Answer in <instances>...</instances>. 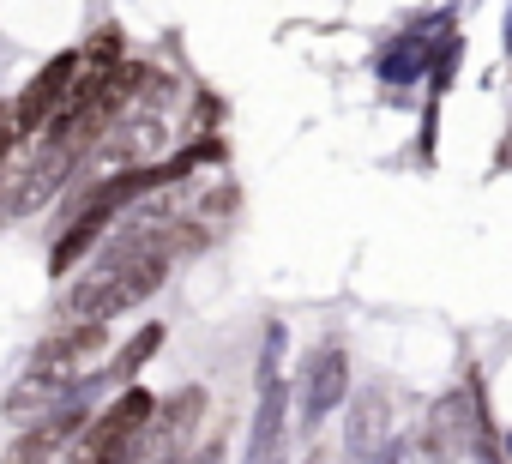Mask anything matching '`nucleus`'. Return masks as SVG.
Returning a JSON list of instances; mask_svg holds the SVG:
<instances>
[{"instance_id": "nucleus-1", "label": "nucleus", "mask_w": 512, "mask_h": 464, "mask_svg": "<svg viewBox=\"0 0 512 464\" xmlns=\"http://www.w3.org/2000/svg\"><path fill=\"white\" fill-rule=\"evenodd\" d=\"M157 284H163V254L127 248L115 266H97V278L67 296V314H73V320H109V314L133 308L139 296H151Z\"/></svg>"}, {"instance_id": "nucleus-2", "label": "nucleus", "mask_w": 512, "mask_h": 464, "mask_svg": "<svg viewBox=\"0 0 512 464\" xmlns=\"http://www.w3.org/2000/svg\"><path fill=\"white\" fill-rule=\"evenodd\" d=\"M151 416H157L151 392H127V398H115V404L85 428V440L73 446L67 464H127L133 446H139V428H145Z\"/></svg>"}, {"instance_id": "nucleus-3", "label": "nucleus", "mask_w": 512, "mask_h": 464, "mask_svg": "<svg viewBox=\"0 0 512 464\" xmlns=\"http://www.w3.org/2000/svg\"><path fill=\"white\" fill-rule=\"evenodd\" d=\"M103 344H109V320H73V326H61V332L37 350L31 374H43V380H55V386H73V380L103 356Z\"/></svg>"}, {"instance_id": "nucleus-4", "label": "nucleus", "mask_w": 512, "mask_h": 464, "mask_svg": "<svg viewBox=\"0 0 512 464\" xmlns=\"http://www.w3.org/2000/svg\"><path fill=\"white\" fill-rule=\"evenodd\" d=\"M67 434H79V410H61V416L49 410V416H43V422H37V428L7 452V458H0V464H49V458H55V446H61Z\"/></svg>"}]
</instances>
